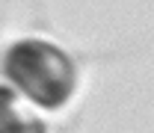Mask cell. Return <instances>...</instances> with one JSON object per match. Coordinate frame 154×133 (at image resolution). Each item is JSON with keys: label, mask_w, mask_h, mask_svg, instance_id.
I'll return each mask as SVG.
<instances>
[{"label": "cell", "mask_w": 154, "mask_h": 133, "mask_svg": "<svg viewBox=\"0 0 154 133\" xmlns=\"http://www.w3.org/2000/svg\"><path fill=\"white\" fill-rule=\"evenodd\" d=\"M3 71L24 95H30L45 110L65 107L77 86L71 56L42 38H24L12 44L3 59Z\"/></svg>", "instance_id": "1"}, {"label": "cell", "mask_w": 154, "mask_h": 133, "mask_svg": "<svg viewBox=\"0 0 154 133\" xmlns=\"http://www.w3.org/2000/svg\"><path fill=\"white\" fill-rule=\"evenodd\" d=\"M0 133H48L38 118L12 86H0Z\"/></svg>", "instance_id": "2"}]
</instances>
